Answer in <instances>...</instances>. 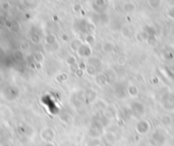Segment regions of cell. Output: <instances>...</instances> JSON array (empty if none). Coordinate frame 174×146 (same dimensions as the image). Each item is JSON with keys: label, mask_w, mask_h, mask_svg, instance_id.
Wrapping results in <instances>:
<instances>
[{"label": "cell", "mask_w": 174, "mask_h": 146, "mask_svg": "<svg viewBox=\"0 0 174 146\" xmlns=\"http://www.w3.org/2000/svg\"><path fill=\"white\" fill-rule=\"evenodd\" d=\"M118 146H119V145H118Z\"/></svg>", "instance_id": "obj_11"}, {"label": "cell", "mask_w": 174, "mask_h": 146, "mask_svg": "<svg viewBox=\"0 0 174 146\" xmlns=\"http://www.w3.org/2000/svg\"><path fill=\"white\" fill-rule=\"evenodd\" d=\"M128 93L131 95V96H136L138 93V90L135 86H130V87L128 88Z\"/></svg>", "instance_id": "obj_2"}, {"label": "cell", "mask_w": 174, "mask_h": 146, "mask_svg": "<svg viewBox=\"0 0 174 146\" xmlns=\"http://www.w3.org/2000/svg\"><path fill=\"white\" fill-rule=\"evenodd\" d=\"M133 107L134 108V110H135L136 112H138V114H143V112H144V107L140 104H138V103H134L133 105Z\"/></svg>", "instance_id": "obj_3"}, {"label": "cell", "mask_w": 174, "mask_h": 146, "mask_svg": "<svg viewBox=\"0 0 174 146\" xmlns=\"http://www.w3.org/2000/svg\"><path fill=\"white\" fill-rule=\"evenodd\" d=\"M113 48H114L113 44H112V43H109V42H107V43L104 45V50H105L106 52H111L112 50H113Z\"/></svg>", "instance_id": "obj_4"}, {"label": "cell", "mask_w": 174, "mask_h": 146, "mask_svg": "<svg viewBox=\"0 0 174 146\" xmlns=\"http://www.w3.org/2000/svg\"><path fill=\"white\" fill-rule=\"evenodd\" d=\"M136 129H138V133H140V134H145V133H147L148 131H149L150 125L146 121H140V122H138V126H136Z\"/></svg>", "instance_id": "obj_1"}, {"label": "cell", "mask_w": 174, "mask_h": 146, "mask_svg": "<svg viewBox=\"0 0 174 146\" xmlns=\"http://www.w3.org/2000/svg\"><path fill=\"white\" fill-rule=\"evenodd\" d=\"M148 42H149V44H151L152 46H155V44H156V39L154 38L152 35H149V37H148Z\"/></svg>", "instance_id": "obj_6"}, {"label": "cell", "mask_w": 174, "mask_h": 146, "mask_svg": "<svg viewBox=\"0 0 174 146\" xmlns=\"http://www.w3.org/2000/svg\"><path fill=\"white\" fill-rule=\"evenodd\" d=\"M162 122H163V124H165V125H169V124L171 123V119H170V117H168V116H164L162 118Z\"/></svg>", "instance_id": "obj_7"}, {"label": "cell", "mask_w": 174, "mask_h": 146, "mask_svg": "<svg viewBox=\"0 0 174 146\" xmlns=\"http://www.w3.org/2000/svg\"><path fill=\"white\" fill-rule=\"evenodd\" d=\"M169 15H170L172 19H174V7H172V8H170V10H169Z\"/></svg>", "instance_id": "obj_10"}, {"label": "cell", "mask_w": 174, "mask_h": 146, "mask_svg": "<svg viewBox=\"0 0 174 146\" xmlns=\"http://www.w3.org/2000/svg\"><path fill=\"white\" fill-rule=\"evenodd\" d=\"M124 9L126 12H131L134 9V4H126V5H124Z\"/></svg>", "instance_id": "obj_8"}, {"label": "cell", "mask_w": 174, "mask_h": 146, "mask_svg": "<svg viewBox=\"0 0 174 146\" xmlns=\"http://www.w3.org/2000/svg\"><path fill=\"white\" fill-rule=\"evenodd\" d=\"M117 63H118V65H124L125 63H126V57L125 56H119L117 58Z\"/></svg>", "instance_id": "obj_5"}, {"label": "cell", "mask_w": 174, "mask_h": 146, "mask_svg": "<svg viewBox=\"0 0 174 146\" xmlns=\"http://www.w3.org/2000/svg\"><path fill=\"white\" fill-rule=\"evenodd\" d=\"M122 34H123V36H125V37H128L129 36V30L127 28H123V30H122Z\"/></svg>", "instance_id": "obj_9"}]
</instances>
